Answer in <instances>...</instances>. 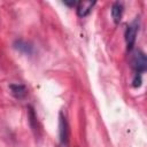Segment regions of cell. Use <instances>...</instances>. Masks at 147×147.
<instances>
[{
	"instance_id": "1",
	"label": "cell",
	"mask_w": 147,
	"mask_h": 147,
	"mask_svg": "<svg viewBox=\"0 0 147 147\" xmlns=\"http://www.w3.org/2000/svg\"><path fill=\"white\" fill-rule=\"evenodd\" d=\"M131 67L134 70L136 75H141L146 71L147 68V59L145 53L141 51H136L131 57Z\"/></svg>"
},
{
	"instance_id": "2",
	"label": "cell",
	"mask_w": 147,
	"mask_h": 147,
	"mask_svg": "<svg viewBox=\"0 0 147 147\" xmlns=\"http://www.w3.org/2000/svg\"><path fill=\"white\" fill-rule=\"evenodd\" d=\"M138 30H139V20L136 18L130 25H127V28L125 30V42H126L127 51H132V48L136 44Z\"/></svg>"
},
{
	"instance_id": "3",
	"label": "cell",
	"mask_w": 147,
	"mask_h": 147,
	"mask_svg": "<svg viewBox=\"0 0 147 147\" xmlns=\"http://www.w3.org/2000/svg\"><path fill=\"white\" fill-rule=\"evenodd\" d=\"M59 137L62 145H68L69 141V125L63 113L59 115Z\"/></svg>"
},
{
	"instance_id": "4",
	"label": "cell",
	"mask_w": 147,
	"mask_h": 147,
	"mask_svg": "<svg viewBox=\"0 0 147 147\" xmlns=\"http://www.w3.org/2000/svg\"><path fill=\"white\" fill-rule=\"evenodd\" d=\"M94 5H95V1H79V2H77V5H76L77 15L79 17L87 16L92 11Z\"/></svg>"
},
{
	"instance_id": "5",
	"label": "cell",
	"mask_w": 147,
	"mask_h": 147,
	"mask_svg": "<svg viewBox=\"0 0 147 147\" xmlns=\"http://www.w3.org/2000/svg\"><path fill=\"white\" fill-rule=\"evenodd\" d=\"M9 90H10V93L14 98L21 100V99H24L28 94V88L22 85V84H10L9 85Z\"/></svg>"
},
{
	"instance_id": "6",
	"label": "cell",
	"mask_w": 147,
	"mask_h": 147,
	"mask_svg": "<svg viewBox=\"0 0 147 147\" xmlns=\"http://www.w3.org/2000/svg\"><path fill=\"white\" fill-rule=\"evenodd\" d=\"M123 14V6L121 2H114L111 5V17L115 24H118L121 22Z\"/></svg>"
},
{
	"instance_id": "7",
	"label": "cell",
	"mask_w": 147,
	"mask_h": 147,
	"mask_svg": "<svg viewBox=\"0 0 147 147\" xmlns=\"http://www.w3.org/2000/svg\"><path fill=\"white\" fill-rule=\"evenodd\" d=\"M14 47L17 51H20V52H22L24 54H32V52H33V47L29 42H26L24 40H21V39L20 40H15Z\"/></svg>"
},
{
	"instance_id": "8",
	"label": "cell",
	"mask_w": 147,
	"mask_h": 147,
	"mask_svg": "<svg viewBox=\"0 0 147 147\" xmlns=\"http://www.w3.org/2000/svg\"><path fill=\"white\" fill-rule=\"evenodd\" d=\"M63 3H64L65 6H69V7H76V5H77V2H76V1H71V2L63 1Z\"/></svg>"
}]
</instances>
